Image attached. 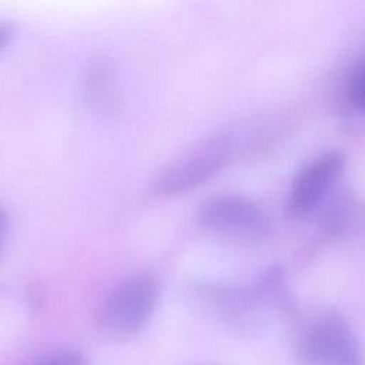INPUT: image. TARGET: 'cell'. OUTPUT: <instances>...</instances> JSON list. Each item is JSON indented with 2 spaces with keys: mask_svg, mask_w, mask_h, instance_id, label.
<instances>
[{
  "mask_svg": "<svg viewBox=\"0 0 365 365\" xmlns=\"http://www.w3.org/2000/svg\"><path fill=\"white\" fill-rule=\"evenodd\" d=\"M160 299V285L150 274H134L114 285L101 301L97 324L113 339L138 335L151 321Z\"/></svg>",
  "mask_w": 365,
  "mask_h": 365,
  "instance_id": "obj_1",
  "label": "cell"
},
{
  "mask_svg": "<svg viewBox=\"0 0 365 365\" xmlns=\"http://www.w3.org/2000/svg\"><path fill=\"white\" fill-rule=\"evenodd\" d=\"M198 222L208 232L241 244L262 240L269 230L265 211L251 198L240 194H218L198 208Z\"/></svg>",
  "mask_w": 365,
  "mask_h": 365,
  "instance_id": "obj_2",
  "label": "cell"
},
{
  "mask_svg": "<svg viewBox=\"0 0 365 365\" xmlns=\"http://www.w3.org/2000/svg\"><path fill=\"white\" fill-rule=\"evenodd\" d=\"M16 27L10 21H0V54L10 46Z\"/></svg>",
  "mask_w": 365,
  "mask_h": 365,
  "instance_id": "obj_8",
  "label": "cell"
},
{
  "mask_svg": "<svg viewBox=\"0 0 365 365\" xmlns=\"http://www.w3.org/2000/svg\"><path fill=\"white\" fill-rule=\"evenodd\" d=\"M231 143L225 135L208 138L168 163L155 178V191L175 197L197 188L217 174L228 160Z\"/></svg>",
  "mask_w": 365,
  "mask_h": 365,
  "instance_id": "obj_4",
  "label": "cell"
},
{
  "mask_svg": "<svg viewBox=\"0 0 365 365\" xmlns=\"http://www.w3.org/2000/svg\"><path fill=\"white\" fill-rule=\"evenodd\" d=\"M345 157L328 150L308 161L295 175L289 191V210L294 215H307L315 210L341 177Z\"/></svg>",
  "mask_w": 365,
  "mask_h": 365,
  "instance_id": "obj_5",
  "label": "cell"
},
{
  "mask_svg": "<svg viewBox=\"0 0 365 365\" xmlns=\"http://www.w3.org/2000/svg\"><path fill=\"white\" fill-rule=\"evenodd\" d=\"M7 231H9V218H7L6 211L0 207V250L6 241Z\"/></svg>",
  "mask_w": 365,
  "mask_h": 365,
  "instance_id": "obj_9",
  "label": "cell"
},
{
  "mask_svg": "<svg viewBox=\"0 0 365 365\" xmlns=\"http://www.w3.org/2000/svg\"><path fill=\"white\" fill-rule=\"evenodd\" d=\"M346 98L352 107L365 110V60L354 70L348 80Z\"/></svg>",
  "mask_w": 365,
  "mask_h": 365,
  "instance_id": "obj_6",
  "label": "cell"
},
{
  "mask_svg": "<svg viewBox=\"0 0 365 365\" xmlns=\"http://www.w3.org/2000/svg\"><path fill=\"white\" fill-rule=\"evenodd\" d=\"M33 365H87L83 354L74 349H64L53 352Z\"/></svg>",
  "mask_w": 365,
  "mask_h": 365,
  "instance_id": "obj_7",
  "label": "cell"
},
{
  "mask_svg": "<svg viewBox=\"0 0 365 365\" xmlns=\"http://www.w3.org/2000/svg\"><path fill=\"white\" fill-rule=\"evenodd\" d=\"M302 365H365V354L348 322L336 314L314 319L297 342Z\"/></svg>",
  "mask_w": 365,
  "mask_h": 365,
  "instance_id": "obj_3",
  "label": "cell"
}]
</instances>
